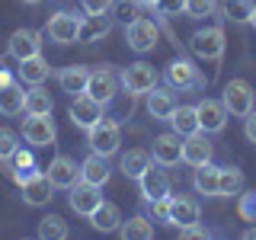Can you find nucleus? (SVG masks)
Instances as JSON below:
<instances>
[{
	"mask_svg": "<svg viewBox=\"0 0 256 240\" xmlns=\"http://www.w3.org/2000/svg\"><path fill=\"white\" fill-rule=\"evenodd\" d=\"M86 144H90L93 154H102V157H112L122 144V128H118L116 118H106L102 116L90 132H86Z\"/></svg>",
	"mask_w": 256,
	"mask_h": 240,
	"instance_id": "f257e3e1",
	"label": "nucleus"
},
{
	"mask_svg": "<svg viewBox=\"0 0 256 240\" xmlns=\"http://www.w3.org/2000/svg\"><path fill=\"white\" fill-rule=\"evenodd\" d=\"M221 102H224V109H228L230 116L244 118V116H250L253 106H256V93H253V86L246 84L244 77H234V80H228V84H224Z\"/></svg>",
	"mask_w": 256,
	"mask_h": 240,
	"instance_id": "f03ea898",
	"label": "nucleus"
},
{
	"mask_svg": "<svg viewBox=\"0 0 256 240\" xmlns=\"http://www.w3.org/2000/svg\"><path fill=\"white\" fill-rule=\"evenodd\" d=\"M189 52L198 61H221L224 54V32L221 26H205L189 38Z\"/></svg>",
	"mask_w": 256,
	"mask_h": 240,
	"instance_id": "7ed1b4c3",
	"label": "nucleus"
},
{
	"mask_svg": "<svg viewBox=\"0 0 256 240\" xmlns=\"http://www.w3.org/2000/svg\"><path fill=\"white\" fill-rule=\"evenodd\" d=\"M118 84H122L132 96H141V93H148V90L157 86V70L150 68L148 61H134L118 74Z\"/></svg>",
	"mask_w": 256,
	"mask_h": 240,
	"instance_id": "20e7f679",
	"label": "nucleus"
},
{
	"mask_svg": "<svg viewBox=\"0 0 256 240\" xmlns=\"http://www.w3.org/2000/svg\"><path fill=\"white\" fill-rule=\"evenodd\" d=\"M22 138H26V144H32V148H48V144H54L58 128H54L52 112H45V116H29L26 125H22Z\"/></svg>",
	"mask_w": 256,
	"mask_h": 240,
	"instance_id": "39448f33",
	"label": "nucleus"
},
{
	"mask_svg": "<svg viewBox=\"0 0 256 240\" xmlns=\"http://www.w3.org/2000/svg\"><path fill=\"white\" fill-rule=\"evenodd\" d=\"M157 38H160V29L144 16H134L132 22H125V42L134 52H150L157 45Z\"/></svg>",
	"mask_w": 256,
	"mask_h": 240,
	"instance_id": "423d86ee",
	"label": "nucleus"
},
{
	"mask_svg": "<svg viewBox=\"0 0 256 240\" xmlns=\"http://www.w3.org/2000/svg\"><path fill=\"white\" fill-rule=\"evenodd\" d=\"M86 93H90L96 102H102V106H106V102H112V100H116V93H118V74L109 68V64H102V68L90 70Z\"/></svg>",
	"mask_w": 256,
	"mask_h": 240,
	"instance_id": "0eeeda50",
	"label": "nucleus"
},
{
	"mask_svg": "<svg viewBox=\"0 0 256 240\" xmlns=\"http://www.w3.org/2000/svg\"><path fill=\"white\" fill-rule=\"evenodd\" d=\"M150 160L160 166H176L182 160V134L166 132L154 138V148H150Z\"/></svg>",
	"mask_w": 256,
	"mask_h": 240,
	"instance_id": "6e6552de",
	"label": "nucleus"
},
{
	"mask_svg": "<svg viewBox=\"0 0 256 240\" xmlns=\"http://www.w3.org/2000/svg\"><path fill=\"white\" fill-rule=\"evenodd\" d=\"M100 118H102V102H96L90 93H77L74 102H70V122L84 128V132H90Z\"/></svg>",
	"mask_w": 256,
	"mask_h": 240,
	"instance_id": "1a4fd4ad",
	"label": "nucleus"
},
{
	"mask_svg": "<svg viewBox=\"0 0 256 240\" xmlns=\"http://www.w3.org/2000/svg\"><path fill=\"white\" fill-rule=\"evenodd\" d=\"M196 116H198V128H202L205 134H218L224 132V125H228V109H224L221 100H205L196 106Z\"/></svg>",
	"mask_w": 256,
	"mask_h": 240,
	"instance_id": "9d476101",
	"label": "nucleus"
},
{
	"mask_svg": "<svg viewBox=\"0 0 256 240\" xmlns=\"http://www.w3.org/2000/svg\"><path fill=\"white\" fill-rule=\"evenodd\" d=\"M138 186H141V196L148 202H154V198L170 196V176H166V170H160V164L150 160V166L138 176Z\"/></svg>",
	"mask_w": 256,
	"mask_h": 240,
	"instance_id": "9b49d317",
	"label": "nucleus"
},
{
	"mask_svg": "<svg viewBox=\"0 0 256 240\" xmlns=\"http://www.w3.org/2000/svg\"><path fill=\"white\" fill-rule=\"evenodd\" d=\"M6 52H10V58H16V61L42 54V36H38L36 29H16L10 36V42H6Z\"/></svg>",
	"mask_w": 256,
	"mask_h": 240,
	"instance_id": "f8f14e48",
	"label": "nucleus"
},
{
	"mask_svg": "<svg viewBox=\"0 0 256 240\" xmlns=\"http://www.w3.org/2000/svg\"><path fill=\"white\" fill-rule=\"evenodd\" d=\"M52 180H48V173H32L26 182H20V192H22V202L32 205V208H42L52 202Z\"/></svg>",
	"mask_w": 256,
	"mask_h": 240,
	"instance_id": "ddd939ff",
	"label": "nucleus"
},
{
	"mask_svg": "<svg viewBox=\"0 0 256 240\" xmlns=\"http://www.w3.org/2000/svg\"><path fill=\"white\" fill-rule=\"evenodd\" d=\"M70 196H68V202H70V208H74L77 214H86V218H90V214L96 212V205L102 202V196H100V186H93V182H74V186L68 189Z\"/></svg>",
	"mask_w": 256,
	"mask_h": 240,
	"instance_id": "4468645a",
	"label": "nucleus"
},
{
	"mask_svg": "<svg viewBox=\"0 0 256 240\" xmlns=\"http://www.w3.org/2000/svg\"><path fill=\"white\" fill-rule=\"evenodd\" d=\"M166 84L173 90H198V86H205V80L198 77V70L189 61H170L166 64Z\"/></svg>",
	"mask_w": 256,
	"mask_h": 240,
	"instance_id": "2eb2a0df",
	"label": "nucleus"
},
{
	"mask_svg": "<svg viewBox=\"0 0 256 240\" xmlns=\"http://www.w3.org/2000/svg\"><path fill=\"white\" fill-rule=\"evenodd\" d=\"M45 32L52 36V42H58V45H70V42H77L80 20H77L74 13H54L52 20H48Z\"/></svg>",
	"mask_w": 256,
	"mask_h": 240,
	"instance_id": "dca6fc26",
	"label": "nucleus"
},
{
	"mask_svg": "<svg viewBox=\"0 0 256 240\" xmlns=\"http://www.w3.org/2000/svg\"><path fill=\"white\" fill-rule=\"evenodd\" d=\"M198 218H202V208H198L196 198H189V196H170V224H173V228L198 224Z\"/></svg>",
	"mask_w": 256,
	"mask_h": 240,
	"instance_id": "f3484780",
	"label": "nucleus"
},
{
	"mask_svg": "<svg viewBox=\"0 0 256 240\" xmlns=\"http://www.w3.org/2000/svg\"><path fill=\"white\" fill-rule=\"evenodd\" d=\"M212 160V141L205 138V132H192L182 138V164L189 166H202Z\"/></svg>",
	"mask_w": 256,
	"mask_h": 240,
	"instance_id": "a211bd4d",
	"label": "nucleus"
},
{
	"mask_svg": "<svg viewBox=\"0 0 256 240\" xmlns=\"http://www.w3.org/2000/svg\"><path fill=\"white\" fill-rule=\"evenodd\" d=\"M48 180H52L54 189H70L74 182H80V166L74 164L70 157H54L52 164H48Z\"/></svg>",
	"mask_w": 256,
	"mask_h": 240,
	"instance_id": "6ab92c4d",
	"label": "nucleus"
},
{
	"mask_svg": "<svg viewBox=\"0 0 256 240\" xmlns=\"http://www.w3.org/2000/svg\"><path fill=\"white\" fill-rule=\"evenodd\" d=\"M109 32H112V16H109V13H102V16H86V20H80L77 42L93 45V42H100V38H106Z\"/></svg>",
	"mask_w": 256,
	"mask_h": 240,
	"instance_id": "aec40b11",
	"label": "nucleus"
},
{
	"mask_svg": "<svg viewBox=\"0 0 256 240\" xmlns=\"http://www.w3.org/2000/svg\"><path fill=\"white\" fill-rule=\"evenodd\" d=\"M122 212H118L116 202H100L96 205V212L90 214V224L100 234H112V230H118V224H122Z\"/></svg>",
	"mask_w": 256,
	"mask_h": 240,
	"instance_id": "412c9836",
	"label": "nucleus"
},
{
	"mask_svg": "<svg viewBox=\"0 0 256 240\" xmlns=\"http://www.w3.org/2000/svg\"><path fill=\"white\" fill-rule=\"evenodd\" d=\"M218 176H221V166H214L212 160H208V164L196 166L192 186H196L198 196H205V198H218Z\"/></svg>",
	"mask_w": 256,
	"mask_h": 240,
	"instance_id": "4be33fe9",
	"label": "nucleus"
},
{
	"mask_svg": "<svg viewBox=\"0 0 256 240\" xmlns=\"http://www.w3.org/2000/svg\"><path fill=\"white\" fill-rule=\"evenodd\" d=\"M148 96V112H150V118L154 122H166V118L173 116V109H176V96L170 90H148L144 93Z\"/></svg>",
	"mask_w": 256,
	"mask_h": 240,
	"instance_id": "5701e85b",
	"label": "nucleus"
},
{
	"mask_svg": "<svg viewBox=\"0 0 256 240\" xmlns=\"http://www.w3.org/2000/svg\"><path fill=\"white\" fill-rule=\"evenodd\" d=\"M58 84L64 93H86V84H90V68H84V64H68V68H61L58 74Z\"/></svg>",
	"mask_w": 256,
	"mask_h": 240,
	"instance_id": "b1692460",
	"label": "nucleus"
},
{
	"mask_svg": "<svg viewBox=\"0 0 256 240\" xmlns=\"http://www.w3.org/2000/svg\"><path fill=\"white\" fill-rule=\"evenodd\" d=\"M20 80L26 86H38V84H45L48 80V74H52V68H48V61L42 58V54H32V58H26V61H20Z\"/></svg>",
	"mask_w": 256,
	"mask_h": 240,
	"instance_id": "393cba45",
	"label": "nucleus"
},
{
	"mask_svg": "<svg viewBox=\"0 0 256 240\" xmlns=\"http://www.w3.org/2000/svg\"><path fill=\"white\" fill-rule=\"evenodd\" d=\"M80 180L84 182H93V186H106L109 182V164H106V157L102 154H90L80 164Z\"/></svg>",
	"mask_w": 256,
	"mask_h": 240,
	"instance_id": "a878e982",
	"label": "nucleus"
},
{
	"mask_svg": "<svg viewBox=\"0 0 256 240\" xmlns=\"http://www.w3.org/2000/svg\"><path fill=\"white\" fill-rule=\"evenodd\" d=\"M0 112L4 116H20V112H26V90H22L20 84H6L0 86Z\"/></svg>",
	"mask_w": 256,
	"mask_h": 240,
	"instance_id": "bb28decb",
	"label": "nucleus"
},
{
	"mask_svg": "<svg viewBox=\"0 0 256 240\" xmlns=\"http://www.w3.org/2000/svg\"><path fill=\"white\" fill-rule=\"evenodd\" d=\"M166 122H170V125H173V132H176V134H182V138H186V134H192V132H202V128H198L196 106H176V109H173V116L166 118Z\"/></svg>",
	"mask_w": 256,
	"mask_h": 240,
	"instance_id": "cd10ccee",
	"label": "nucleus"
},
{
	"mask_svg": "<svg viewBox=\"0 0 256 240\" xmlns=\"http://www.w3.org/2000/svg\"><path fill=\"white\" fill-rule=\"evenodd\" d=\"M118 234L125 240H154V224L144 218V214H134V218L118 224Z\"/></svg>",
	"mask_w": 256,
	"mask_h": 240,
	"instance_id": "c85d7f7f",
	"label": "nucleus"
},
{
	"mask_svg": "<svg viewBox=\"0 0 256 240\" xmlns=\"http://www.w3.org/2000/svg\"><path fill=\"white\" fill-rule=\"evenodd\" d=\"M148 166H150V150L134 148V150H128V154L122 157V173L132 176V180H138V176L148 170Z\"/></svg>",
	"mask_w": 256,
	"mask_h": 240,
	"instance_id": "c756f323",
	"label": "nucleus"
},
{
	"mask_svg": "<svg viewBox=\"0 0 256 240\" xmlns=\"http://www.w3.org/2000/svg\"><path fill=\"white\" fill-rule=\"evenodd\" d=\"M38 237L42 240H68L70 230H68V224H64L61 214H45V218L38 221Z\"/></svg>",
	"mask_w": 256,
	"mask_h": 240,
	"instance_id": "7c9ffc66",
	"label": "nucleus"
},
{
	"mask_svg": "<svg viewBox=\"0 0 256 240\" xmlns=\"http://www.w3.org/2000/svg\"><path fill=\"white\" fill-rule=\"evenodd\" d=\"M244 192V173L237 166H221L218 176V196H240Z\"/></svg>",
	"mask_w": 256,
	"mask_h": 240,
	"instance_id": "2f4dec72",
	"label": "nucleus"
},
{
	"mask_svg": "<svg viewBox=\"0 0 256 240\" xmlns=\"http://www.w3.org/2000/svg\"><path fill=\"white\" fill-rule=\"evenodd\" d=\"M54 102H52V93L42 90V84L32 86V90L26 93V112L29 116H45V112H52Z\"/></svg>",
	"mask_w": 256,
	"mask_h": 240,
	"instance_id": "473e14b6",
	"label": "nucleus"
},
{
	"mask_svg": "<svg viewBox=\"0 0 256 240\" xmlns=\"http://www.w3.org/2000/svg\"><path fill=\"white\" fill-rule=\"evenodd\" d=\"M253 10H256L253 0H228V4H224V16H228L230 22H250Z\"/></svg>",
	"mask_w": 256,
	"mask_h": 240,
	"instance_id": "72a5a7b5",
	"label": "nucleus"
},
{
	"mask_svg": "<svg viewBox=\"0 0 256 240\" xmlns=\"http://www.w3.org/2000/svg\"><path fill=\"white\" fill-rule=\"evenodd\" d=\"M16 148H20V134H16L13 128H0V164L13 160Z\"/></svg>",
	"mask_w": 256,
	"mask_h": 240,
	"instance_id": "f704fd0d",
	"label": "nucleus"
},
{
	"mask_svg": "<svg viewBox=\"0 0 256 240\" xmlns=\"http://www.w3.org/2000/svg\"><path fill=\"white\" fill-rule=\"evenodd\" d=\"M237 214L244 221H250V224H256V189H250V192H240V202H237Z\"/></svg>",
	"mask_w": 256,
	"mask_h": 240,
	"instance_id": "c9c22d12",
	"label": "nucleus"
},
{
	"mask_svg": "<svg viewBox=\"0 0 256 240\" xmlns=\"http://www.w3.org/2000/svg\"><path fill=\"white\" fill-rule=\"evenodd\" d=\"M80 6H84L86 16H102L116 6V0H80Z\"/></svg>",
	"mask_w": 256,
	"mask_h": 240,
	"instance_id": "e433bc0d",
	"label": "nucleus"
},
{
	"mask_svg": "<svg viewBox=\"0 0 256 240\" xmlns=\"http://www.w3.org/2000/svg\"><path fill=\"white\" fill-rule=\"evenodd\" d=\"M212 10H214V0H186V13L192 20H202V16H208Z\"/></svg>",
	"mask_w": 256,
	"mask_h": 240,
	"instance_id": "4c0bfd02",
	"label": "nucleus"
},
{
	"mask_svg": "<svg viewBox=\"0 0 256 240\" xmlns=\"http://www.w3.org/2000/svg\"><path fill=\"white\" fill-rule=\"evenodd\" d=\"M150 212H154V218H157V221L170 224V196L154 198V202H150Z\"/></svg>",
	"mask_w": 256,
	"mask_h": 240,
	"instance_id": "58836bf2",
	"label": "nucleus"
},
{
	"mask_svg": "<svg viewBox=\"0 0 256 240\" xmlns=\"http://www.w3.org/2000/svg\"><path fill=\"white\" fill-rule=\"evenodd\" d=\"M157 10L164 16H180L186 13V0H157Z\"/></svg>",
	"mask_w": 256,
	"mask_h": 240,
	"instance_id": "ea45409f",
	"label": "nucleus"
},
{
	"mask_svg": "<svg viewBox=\"0 0 256 240\" xmlns=\"http://www.w3.org/2000/svg\"><path fill=\"white\" fill-rule=\"evenodd\" d=\"M244 134H246L250 144H256V109L250 112V116H244Z\"/></svg>",
	"mask_w": 256,
	"mask_h": 240,
	"instance_id": "a19ab883",
	"label": "nucleus"
},
{
	"mask_svg": "<svg viewBox=\"0 0 256 240\" xmlns=\"http://www.w3.org/2000/svg\"><path fill=\"white\" fill-rule=\"evenodd\" d=\"M180 237H208V230L198 224H189V228H180Z\"/></svg>",
	"mask_w": 256,
	"mask_h": 240,
	"instance_id": "79ce46f5",
	"label": "nucleus"
},
{
	"mask_svg": "<svg viewBox=\"0 0 256 240\" xmlns=\"http://www.w3.org/2000/svg\"><path fill=\"white\" fill-rule=\"evenodd\" d=\"M118 13H122V20H125V22H132V20H134V10H132L128 4H122V6H118Z\"/></svg>",
	"mask_w": 256,
	"mask_h": 240,
	"instance_id": "37998d69",
	"label": "nucleus"
},
{
	"mask_svg": "<svg viewBox=\"0 0 256 240\" xmlns=\"http://www.w3.org/2000/svg\"><path fill=\"white\" fill-rule=\"evenodd\" d=\"M6 84H13V77L4 70V64H0V86H6Z\"/></svg>",
	"mask_w": 256,
	"mask_h": 240,
	"instance_id": "c03bdc74",
	"label": "nucleus"
},
{
	"mask_svg": "<svg viewBox=\"0 0 256 240\" xmlns=\"http://www.w3.org/2000/svg\"><path fill=\"white\" fill-rule=\"evenodd\" d=\"M141 6H157V0H138Z\"/></svg>",
	"mask_w": 256,
	"mask_h": 240,
	"instance_id": "a18cd8bd",
	"label": "nucleus"
},
{
	"mask_svg": "<svg viewBox=\"0 0 256 240\" xmlns=\"http://www.w3.org/2000/svg\"><path fill=\"white\" fill-rule=\"evenodd\" d=\"M244 237H246V240H253V237H256V228H250V230H246Z\"/></svg>",
	"mask_w": 256,
	"mask_h": 240,
	"instance_id": "49530a36",
	"label": "nucleus"
},
{
	"mask_svg": "<svg viewBox=\"0 0 256 240\" xmlns=\"http://www.w3.org/2000/svg\"><path fill=\"white\" fill-rule=\"evenodd\" d=\"M22 4H29V6H38V4H45V0H22Z\"/></svg>",
	"mask_w": 256,
	"mask_h": 240,
	"instance_id": "de8ad7c7",
	"label": "nucleus"
},
{
	"mask_svg": "<svg viewBox=\"0 0 256 240\" xmlns=\"http://www.w3.org/2000/svg\"><path fill=\"white\" fill-rule=\"evenodd\" d=\"M250 22H253V26H256V10H253V16H250Z\"/></svg>",
	"mask_w": 256,
	"mask_h": 240,
	"instance_id": "09e8293b",
	"label": "nucleus"
}]
</instances>
